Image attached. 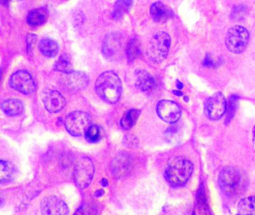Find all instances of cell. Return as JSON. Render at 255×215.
<instances>
[{"label":"cell","mask_w":255,"mask_h":215,"mask_svg":"<svg viewBox=\"0 0 255 215\" xmlns=\"http://www.w3.org/2000/svg\"><path fill=\"white\" fill-rule=\"evenodd\" d=\"M95 90L103 100L113 104L119 101L122 95V81L114 72H105L97 79Z\"/></svg>","instance_id":"1"},{"label":"cell","mask_w":255,"mask_h":215,"mask_svg":"<svg viewBox=\"0 0 255 215\" xmlns=\"http://www.w3.org/2000/svg\"><path fill=\"white\" fill-rule=\"evenodd\" d=\"M192 172V163L183 157L177 156L168 161L165 176L167 181L173 186H181L187 182Z\"/></svg>","instance_id":"2"},{"label":"cell","mask_w":255,"mask_h":215,"mask_svg":"<svg viewBox=\"0 0 255 215\" xmlns=\"http://www.w3.org/2000/svg\"><path fill=\"white\" fill-rule=\"evenodd\" d=\"M219 185L225 194L233 197L240 194L244 190L246 179L239 169L226 167L219 173Z\"/></svg>","instance_id":"3"},{"label":"cell","mask_w":255,"mask_h":215,"mask_svg":"<svg viewBox=\"0 0 255 215\" xmlns=\"http://www.w3.org/2000/svg\"><path fill=\"white\" fill-rule=\"evenodd\" d=\"M171 46V37L167 33L160 31L153 36L147 46V55L153 63L162 62L168 55Z\"/></svg>","instance_id":"4"},{"label":"cell","mask_w":255,"mask_h":215,"mask_svg":"<svg viewBox=\"0 0 255 215\" xmlns=\"http://www.w3.org/2000/svg\"><path fill=\"white\" fill-rule=\"evenodd\" d=\"M91 125V116L84 111L77 110L71 112L65 119V128L71 135H83Z\"/></svg>","instance_id":"5"},{"label":"cell","mask_w":255,"mask_h":215,"mask_svg":"<svg viewBox=\"0 0 255 215\" xmlns=\"http://www.w3.org/2000/svg\"><path fill=\"white\" fill-rule=\"evenodd\" d=\"M95 174V166L90 158L80 157L77 160L74 171V179L79 188L84 189L92 183Z\"/></svg>","instance_id":"6"},{"label":"cell","mask_w":255,"mask_h":215,"mask_svg":"<svg viewBox=\"0 0 255 215\" xmlns=\"http://www.w3.org/2000/svg\"><path fill=\"white\" fill-rule=\"evenodd\" d=\"M249 40V33L245 27L235 25L228 30L225 43L230 52L239 54L243 52Z\"/></svg>","instance_id":"7"},{"label":"cell","mask_w":255,"mask_h":215,"mask_svg":"<svg viewBox=\"0 0 255 215\" xmlns=\"http://www.w3.org/2000/svg\"><path fill=\"white\" fill-rule=\"evenodd\" d=\"M10 85L16 91L23 94H32L36 90V85L30 73L24 70L16 72L10 79Z\"/></svg>","instance_id":"8"},{"label":"cell","mask_w":255,"mask_h":215,"mask_svg":"<svg viewBox=\"0 0 255 215\" xmlns=\"http://www.w3.org/2000/svg\"><path fill=\"white\" fill-rule=\"evenodd\" d=\"M227 108L228 103L225 96L220 92L213 94L206 103V113L208 117L213 120L221 119L226 112Z\"/></svg>","instance_id":"9"},{"label":"cell","mask_w":255,"mask_h":215,"mask_svg":"<svg viewBox=\"0 0 255 215\" xmlns=\"http://www.w3.org/2000/svg\"><path fill=\"white\" fill-rule=\"evenodd\" d=\"M156 112L162 120L168 123L177 122L181 116L180 106L170 100L159 101L156 106Z\"/></svg>","instance_id":"10"},{"label":"cell","mask_w":255,"mask_h":215,"mask_svg":"<svg viewBox=\"0 0 255 215\" xmlns=\"http://www.w3.org/2000/svg\"><path fill=\"white\" fill-rule=\"evenodd\" d=\"M42 215H68V207L66 203L55 196L45 197L41 203Z\"/></svg>","instance_id":"11"},{"label":"cell","mask_w":255,"mask_h":215,"mask_svg":"<svg viewBox=\"0 0 255 215\" xmlns=\"http://www.w3.org/2000/svg\"><path fill=\"white\" fill-rule=\"evenodd\" d=\"M62 78V85L70 91L84 89L89 83L88 76L82 72L73 71L64 75Z\"/></svg>","instance_id":"12"},{"label":"cell","mask_w":255,"mask_h":215,"mask_svg":"<svg viewBox=\"0 0 255 215\" xmlns=\"http://www.w3.org/2000/svg\"><path fill=\"white\" fill-rule=\"evenodd\" d=\"M43 101L46 109L50 113L60 111L66 105L65 97L59 91L54 90L46 91L43 96Z\"/></svg>","instance_id":"13"},{"label":"cell","mask_w":255,"mask_h":215,"mask_svg":"<svg viewBox=\"0 0 255 215\" xmlns=\"http://www.w3.org/2000/svg\"><path fill=\"white\" fill-rule=\"evenodd\" d=\"M150 13L153 20L157 22H166L173 16V12L161 1H156L150 6Z\"/></svg>","instance_id":"14"},{"label":"cell","mask_w":255,"mask_h":215,"mask_svg":"<svg viewBox=\"0 0 255 215\" xmlns=\"http://www.w3.org/2000/svg\"><path fill=\"white\" fill-rule=\"evenodd\" d=\"M121 49L120 37L116 34H109L103 44V52L107 58H112L119 52Z\"/></svg>","instance_id":"15"},{"label":"cell","mask_w":255,"mask_h":215,"mask_svg":"<svg viewBox=\"0 0 255 215\" xmlns=\"http://www.w3.org/2000/svg\"><path fill=\"white\" fill-rule=\"evenodd\" d=\"M135 85L140 91H147L154 88L156 82L147 71L138 70L135 73Z\"/></svg>","instance_id":"16"},{"label":"cell","mask_w":255,"mask_h":215,"mask_svg":"<svg viewBox=\"0 0 255 215\" xmlns=\"http://www.w3.org/2000/svg\"><path fill=\"white\" fill-rule=\"evenodd\" d=\"M48 10L45 7H40L29 12L27 16V22L32 26L43 25L48 18Z\"/></svg>","instance_id":"17"},{"label":"cell","mask_w":255,"mask_h":215,"mask_svg":"<svg viewBox=\"0 0 255 215\" xmlns=\"http://www.w3.org/2000/svg\"><path fill=\"white\" fill-rule=\"evenodd\" d=\"M2 110L8 116H16L20 114L23 110V104L17 99H10L5 100L1 105Z\"/></svg>","instance_id":"18"},{"label":"cell","mask_w":255,"mask_h":215,"mask_svg":"<svg viewBox=\"0 0 255 215\" xmlns=\"http://www.w3.org/2000/svg\"><path fill=\"white\" fill-rule=\"evenodd\" d=\"M237 215H255V197L251 196L240 200Z\"/></svg>","instance_id":"19"},{"label":"cell","mask_w":255,"mask_h":215,"mask_svg":"<svg viewBox=\"0 0 255 215\" xmlns=\"http://www.w3.org/2000/svg\"><path fill=\"white\" fill-rule=\"evenodd\" d=\"M39 49L43 55L49 58H53L59 52V45L51 39H43L39 43Z\"/></svg>","instance_id":"20"},{"label":"cell","mask_w":255,"mask_h":215,"mask_svg":"<svg viewBox=\"0 0 255 215\" xmlns=\"http://www.w3.org/2000/svg\"><path fill=\"white\" fill-rule=\"evenodd\" d=\"M139 110L130 109L127 111L121 119V126L125 130H129L133 127L140 116Z\"/></svg>","instance_id":"21"},{"label":"cell","mask_w":255,"mask_h":215,"mask_svg":"<svg viewBox=\"0 0 255 215\" xmlns=\"http://www.w3.org/2000/svg\"><path fill=\"white\" fill-rule=\"evenodd\" d=\"M54 69L56 71L62 72L65 74L73 72L72 64L69 55L68 54H62L55 64Z\"/></svg>","instance_id":"22"},{"label":"cell","mask_w":255,"mask_h":215,"mask_svg":"<svg viewBox=\"0 0 255 215\" xmlns=\"http://www.w3.org/2000/svg\"><path fill=\"white\" fill-rule=\"evenodd\" d=\"M14 174V167L8 161H0V182L1 183L8 182Z\"/></svg>","instance_id":"23"},{"label":"cell","mask_w":255,"mask_h":215,"mask_svg":"<svg viewBox=\"0 0 255 215\" xmlns=\"http://www.w3.org/2000/svg\"><path fill=\"white\" fill-rule=\"evenodd\" d=\"M132 1H118L115 4L113 12V17L115 19H119L129 11L132 6Z\"/></svg>","instance_id":"24"},{"label":"cell","mask_w":255,"mask_h":215,"mask_svg":"<svg viewBox=\"0 0 255 215\" xmlns=\"http://www.w3.org/2000/svg\"><path fill=\"white\" fill-rule=\"evenodd\" d=\"M126 53L129 61H134L141 54L140 42L136 38L132 39L126 48Z\"/></svg>","instance_id":"25"},{"label":"cell","mask_w":255,"mask_h":215,"mask_svg":"<svg viewBox=\"0 0 255 215\" xmlns=\"http://www.w3.org/2000/svg\"><path fill=\"white\" fill-rule=\"evenodd\" d=\"M129 167V160L128 157L125 155H120L113 161V172L116 173V174H123L128 170Z\"/></svg>","instance_id":"26"},{"label":"cell","mask_w":255,"mask_h":215,"mask_svg":"<svg viewBox=\"0 0 255 215\" xmlns=\"http://www.w3.org/2000/svg\"><path fill=\"white\" fill-rule=\"evenodd\" d=\"M101 135H102L101 128L96 125H91L85 134L86 140L90 143L98 142L101 138Z\"/></svg>","instance_id":"27"},{"label":"cell","mask_w":255,"mask_h":215,"mask_svg":"<svg viewBox=\"0 0 255 215\" xmlns=\"http://www.w3.org/2000/svg\"><path fill=\"white\" fill-rule=\"evenodd\" d=\"M74 215H97V209L93 205L84 203L77 209Z\"/></svg>","instance_id":"28"},{"label":"cell","mask_w":255,"mask_h":215,"mask_svg":"<svg viewBox=\"0 0 255 215\" xmlns=\"http://www.w3.org/2000/svg\"><path fill=\"white\" fill-rule=\"evenodd\" d=\"M35 40H36V37H35V34H30L28 35L27 49L29 52H32V49H33L34 44H35Z\"/></svg>","instance_id":"29"},{"label":"cell","mask_w":255,"mask_h":215,"mask_svg":"<svg viewBox=\"0 0 255 215\" xmlns=\"http://www.w3.org/2000/svg\"><path fill=\"white\" fill-rule=\"evenodd\" d=\"M213 62L211 61L210 58H209V55H207V58L204 61V65L207 66V67H211L213 65Z\"/></svg>","instance_id":"30"},{"label":"cell","mask_w":255,"mask_h":215,"mask_svg":"<svg viewBox=\"0 0 255 215\" xmlns=\"http://www.w3.org/2000/svg\"><path fill=\"white\" fill-rule=\"evenodd\" d=\"M104 194V191H103V190H100V191H97L96 194H95V195H96L97 197H101V196H102L103 194Z\"/></svg>","instance_id":"31"},{"label":"cell","mask_w":255,"mask_h":215,"mask_svg":"<svg viewBox=\"0 0 255 215\" xmlns=\"http://www.w3.org/2000/svg\"><path fill=\"white\" fill-rule=\"evenodd\" d=\"M177 88H178L179 90L182 89V88H183V84L181 83V82H180V81L177 80Z\"/></svg>","instance_id":"32"},{"label":"cell","mask_w":255,"mask_h":215,"mask_svg":"<svg viewBox=\"0 0 255 215\" xmlns=\"http://www.w3.org/2000/svg\"><path fill=\"white\" fill-rule=\"evenodd\" d=\"M101 183L104 185V186H107V185H108V182H107V180H106L105 179H103L102 182H101Z\"/></svg>","instance_id":"33"},{"label":"cell","mask_w":255,"mask_h":215,"mask_svg":"<svg viewBox=\"0 0 255 215\" xmlns=\"http://www.w3.org/2000/svg\"><path fill=\"white\" fill-rule=\"evenodd\" d=\"M174 94H177V95H178V96H182L183 95V94H182L181 92H180V91H174Z\"/></svg>","instance_id":"34"},{"label":"cell","mask_w":255,"mask_h":215,"mask_svg":"<svg viewBox=\"0 0 255 215\" xmlns=\"http://www.w3.org/2000/svg\"><path fill=\"white\" fill-rule=\"evenodd\" d=\"M254 135H255V131H254Z\"/></svg>","instance_id":"35"}]
</instances>
